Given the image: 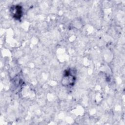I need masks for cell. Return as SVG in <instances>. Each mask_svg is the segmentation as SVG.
Returning <instances> with one entry per match:
<instances>
[{"mask_svg": "<svg viewBox=\"0 0 125 125\" xmlns=\"http://www.w3.org/2000/svg\"><path fill=\"white\" fill-rule=\"evenodd\" d=\"M71 70H66L63 74L62 84L64 86H73L74 84L76 77L74 74L71 72Z\"/></svg>", "mask_w": 125, "mask_h": 125, "instance_id": "1", "label": "cell"}, {"mask_svg": "<svg viewBox=\"0 0 125 125\" xmlns=\"http://www.w3.org/2000/svg\"><path fill=\"white\" fill-rule=\"evenodd\" d=\"M12 8V13L13 17L16 20H20L22 15V8L21 6L17 5Z\"/></svg>", "mask_w": 125, "mask_h": 125, "instance_id": "2", "label": "cell"}]
</instances>
